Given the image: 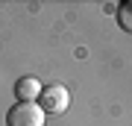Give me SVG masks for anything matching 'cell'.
I'll use <instances>...</instances> for the list:
<instances>
[{
    "mask_svg": "<svg viewBox=\"0 0 132 126\" xmlns=\"http://www.w3.org/2000/svg\"><path fill=\"white\" fill-rule=\"evenodd\" d=\"M118 23H120V29H132V18H129V3H120L118 6Z\"/></svg>",
    "mask_w": 132,
    "mask_h": 126,
    "instance_id": "277c9868",
    "label": "cell"
},
{
    "mask_svg": "<svg viewBox=\"0 0 132 126\" xmlns=\"http://www.w3.org/2000/svg\"><path fill=\"white\" fill-rule=\"evenodd\" d=\"M44 117L38 103H15L6 112V126H44Z\"/></svg>",
    "mask_w": 132,
    "mask_h": 126,
    "instance_id": "7a4b0ae2",
    "label": "cell"
},
{
    "mask_svg": "<svg viewBox=\"0 0 132 126\" xmlns=\"http://www.w3.org/2000/svg\"><path fill=\"white\" fill-rule=\"evenodd\" d=\"M38 108L44 114H62L68 106H71V91L65 88L62 82H50V85H41V94H38Z\"/></svg>",
    "mask_w": 132,
    "mask_h": 126,
    "instance_id": "6da1fadb",
    "label": "cell"
},
{
    "mask_svg": "<svg viewBox=\"0 0 132 126\" xmlns=\"http://www.w3.org/2000/svg\"><path fill=\"white\" fill-rule=\"evenodd\" d=\"M38 94H41L38 76H21V79L15 82V97H18V103H35Z\"/></svg>",
    "mask_w": 132,
    "mask_h": 126,
    "instance_id": "3957f363",
    "label": "cell"
}]
</instances>
